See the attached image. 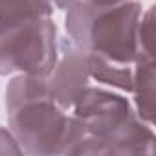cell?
I'll return each instance as SVG.
<instances>
[{"label":"cell","mask_w":156,"mask_h":156,"mask_svg":"<svg viewBox=\"0 0 156 156\" xmlns=\"http://www.w3.org/2000/svg\"><path fill=\"white\" fill-rule=\"evenodd\" d=\"M55 26L48 17L0 22V73L48 75L55 66Z\"/></svg>","instance_id":"obj_3"},{"label":"cell","mask_w":156,"mask_h":156,"mask_svg":"<svg viewBox=\"0 0 156 156\" xmlns=\"http://www.w3.org/2000/svg\"><path fill=\"white\" fill-rule=\"evenodd\" d=\"M9 121L22 141H64L68 118L46 75H22L8 88Z\"/></svg>","instance_id":"obj_2"},{"label":"cell","mask_w":156,"mask_h":156,"mask_svg":"<svg viewBox=\"0 0 156 156\" xmlns=\"http://www.w3.org/2000/svg\"><path fill=\"white\" fill-rule=\"evenodd\" d=\"M75 2H121V0H73V4Z\"/></svg>","instance_id":"obj_4"},{"label":"cell","mask_w":156,"mask_h":156,"mask_svg":"<svg viewBox=\"0 0 156 156\" xmlns=\"http://www.w3.org/2000/svg\"><path fill=\"white\" fill-rule=\"evenodd\" d=\"M141 6L121 2H75L70 6L66 28L87 55L132 64L141 50Z\"/></svg>","instance_id":"obj_1"}]
</instances>
